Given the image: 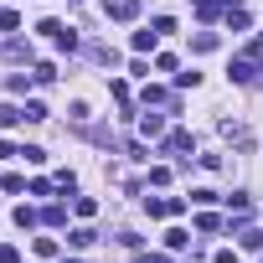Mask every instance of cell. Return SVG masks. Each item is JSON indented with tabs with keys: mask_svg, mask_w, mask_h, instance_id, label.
<instances>
[{
	"mask_svg": "<svg viewBox=\"0 0 263 263\" xmlns=\"http://www.w3.org/2000/svg\"><path fill=\"white\" fill-rule=\"evenodd\" d=\"M108 16H119V21L135 16V0H108Z\"/></svg>",
	"mask_w": 263,
	"mask_h": 263,
	"instance_id": "cell-1",
	"label": "cell"
},
{
	"mask_svg": "<svg viewBox=\"0 0 263 263\" xmlns=\"http://www.w3.org/2000/svg\"><path fill=\"white\" fill-rule=\"evenodd\" d=\"M217 263H237V253H217Z\"/></svg>",
	"mask_w": 263,
	"mask_h": 263,
	"instance_id": "cell-2",
	"label": "cell"
}]
</instances>
